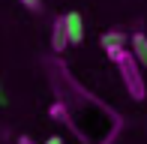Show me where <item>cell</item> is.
Masks as SVG:
<instances>
[{
	"mask_svg": "<svg viewBox=\"0 0 147 144\" xmlns=\"http://www.w3.org/2000/svg\"><path fill=\"white\" fill-rule=\"evenodd\" d=\"M105 57H108V60L117 66V72H120V81H123V87H126V93H129V99H135V102L147 99L144 69L135 63L132 51H129V48H114V51H108Z\"/></svg>",
	"mask_w": 147,
	"mask_h": 144,
	"instance_id": "1",
	"label": "cell"
},
{
	"mask_svg": "<svg viewBox=\"0 0 147 144\" xmlns=\"http://www.w3.org/2000/svg\"><path fill=\"white\" fill-rule=\"evenodd\" d=\"M63 21H66V39H69V45H81V39H84V21H81V12H66Z\"/></svg>",
	"mask_w": 147,
	"mask_h": 144,
	"instance_id": "2",
	"label": "cell"
},
{
	"mask_svg": "<svg viewBox=\"0 0 147 144\" xmlns=\"http://www.w3.org/2000/svg\"><path fill=\"white\" fill-rule=\"evenodd\" d=\"M129 51H132V57H135L138 66L147 69V33L144 30H135V33L129 36Z\"/></svg>",
	"mask_w": 147,
	"mask_h": 144,
	"instance_id": "3",
	"label": "cell"
},
{
	"mask_svg": "<svg viewBox=\"0 0 147 144\" xmlns=\"http://www.w3.org/2000/svg\"><path fill=\"white\" fill-rule=\"evenodd\" d=\"M51 48H54V54H63L66 48H69V39H66V21L63 15L54 18V24H51Z\"/></svg>",
	"mask_w": 147,
	"mask_h": 144,
	"instance_id": "4",
	"label": "cell"
},
{
	"mask_svg": "<svg viewBox=\"0 0 147 144\" xmlns=\"http://www.w3.org/2000/svg\"><path fill=\"white\" fill-rule=\"evenodd\" d=\"M126 33L123 30H105L102 36H99V45H102V51L108 54V51H114V48H126Z\"/></svg>",
	"mask_w": 147,
	"mask_h": 144,
	"instance_id": "5",
	"label": "cell"
},
{
	"mask_svg": "<svg viewBox=\"0 0 147 144\" xmlns=\"http://www.w3.org/2000/svg\"><path fill=\"white\" fill-rule=\"evenodd\" d=\"M48 114L54 117L57 123H69V111H66V105H63V102H54V105L48 108Z\"/></svg>",
	"mask_w": 147,
	"mask_h": 144,
	"instance_id": "6",
	"label": "cell"
},
{
	"mask_svg": "<svg viewBox=\"0 0 147 144\" xmlns=\"http://www.w3.org/2000/svg\"><path fill=\"white\" fill-rule=\"evenodd\" d=\"M21 6L30 12H42V0H21Z\"/></svg>",
	"mask_w": 147,
	"mask_h": 144,
	"instance_id": "7",
	"label": "cell"
},
{
	"mask_svg": "<svg viewBox=\"0 0 147 144\" xmlns=\"http://www.w3.org/2000/svg\"><path fill=\"white\" fill-rule=\"evenodd\" d=\"M42 144H63V138H60V135H51V138H45Z\"/></svg>",
	"mask_w": 147,
	"mask_h": 144,
	"instance_id": "8",
	"label": "cell"
},
{
	"mask_svg": "<svg viewBox=\"0 0 147 144\" xmlns=\"http://www.w3.org/2000/svg\"><path fill=\"white\" fill-rule=\"evenodd\" d=\"M18 144H33V141L27 138V135H21V138H18Z\"/></svg>",
	"mask_w": 147,
	"mask_h": 144,
	"instance_id": "9",
	"label": "cell"
}]
</instances>
